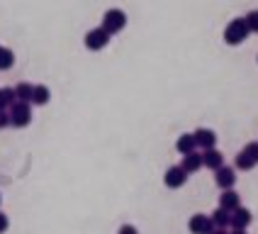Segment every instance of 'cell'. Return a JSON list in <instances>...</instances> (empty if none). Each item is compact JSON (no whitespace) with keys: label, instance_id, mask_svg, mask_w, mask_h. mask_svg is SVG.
Here are the masks:
<instances>
[{"label":"cell","instance_id":"26","mask_svg":"<svg viewBox=\"0 0 258 234\" xmlns=\"http://www.w3.org/2000/svg\"><path fill=\"white\" fill-rule=\"evenodd\" d=\"M231 234H246V229H234Z\"/></svg>","mask_w":258,"mask_h":234},{"label":"cell","instance_id":"20","mask_svg":"<svg viewBox=\"0 0 258 234\" xmlns=\"http://www.w3.org/2000/svg\"><path fill=\"white\" fill-rule=\"evenodd\" d=\"M244 20H246V25H248V29H251V32H258V10H251Z\"/></svg>","mask_w":258,"mask_h":234},{"label":"cell","instance_id":"1","mask_svg":"<svg viewBox=\"0 0 258 234\" xmlns=\"http://www.w3.org/2000/svg\"><path fill=\"white\" fill-rule=\"evenodd\" d=\"M124 27H127V13H124V10H119V8H110L107 13L102 15V29H105L110 37L119 34Z\"/></svg>","mask_w":258,"mask_h":234},{"label":"cell","instance_id":"11","mask_svg":"<svg viewBox=\"0 0 258 234\" xmlns=\"http://www.w3.org/2000/svg\"><path fill=\"white\" fill-rule=\"evenodd\" d=\"M180 168H183L187 176L198 173V171L202 168V154H198V151H190V154H185V156H183V161H180Z\"/></svg>","mask_w":258,"mask_h":234},{"label":"cell","instance_id":"7","mask_svg":"<svg viewBox=\"0 0 258 234\" xmlns=\"http://www.w3.org/2000/svg\"><path fill=\"white\" fill-rule=\"evenodd\" d=\"M192 139H195V146H200L202 151L205 149H215V144H217L215 130H207V127H200V130L192 132Z\"/></svg>","mask_w":258,"mask_h":234},{"label":"cell","instance_id":"21","mask_svg":"<svg viewBox=\"0 0 258 234\" xmlns=\"http://www.w3.org/2000/svg\"><path fill=\"white\" fill-rule=\"evenodd\" d=\"M244 151H246V154H248V156H251V159H253V161L258 163V142H248V144L244 146Z\"/></svg>","mask_w":258,"mask_h":234},{"label":"cell","instance_id":"12","mask_svg":"<svg viewBox=\"0 0 258 234\" xmlns=\"http://www.w3.org/2000/svg\"><path fill=\"white\" fill-rule=\"evenodd\" d=\"M239 205H241V200H239V193L234 188L224 190V193L219 195V207H224V210H229V212H234Z\"/></svg>","mask_w":258,"mask_h":234},{"label":"cell","instance_id":"9","mask_svg":"<svg viewBox=\"0 0 258 234\" xmlns=\"http://www.w3.org/2000/svg\"><path fill=\"white\" fill-rule=\"evenodd\" d=\"M215 181H217V186L222 190H229L234 188V183H236V173H234V168L231 166H219L215 171Z\"/></svg>","mask_w":258,"mask_h":234},{"label":"cell","instance_id":"17","mask_svg":"<svg viewBox=\"0 0 258 234\" xmlns=\"http://www.w3.org/2000/svg\"><path fill=\"white\" fill-rule=\"evenodd\" d=\"M256 166H258V163L251 159L248 154H246L244 149L236 154V168H239V171H251V168H256Z\"/></svg>","mask_w":258,"mask_h":234},{"label":"cell","instance_id":"10","mask_svg":"<svg viewBox=\"0 0 258 234\" xmlns=\"http://www.w3.org/2000/svg\"><path fill=\"white\" fill-rule=\"evenodd\" d=\"M202 166L210 168V171H217L219 166H224L222 151H217V149H205V151H202Z\"/></svg>","mask_w":258,"mask_h":234},{"label":"cell","instance_id":"2","mask_svg":"<svg viewBox=\"0 0 258 234\" xmlns=\"http://www.w3.org/2000/svg\"><path fill=\"white\" fill-rule=\"evenodd\" d=\"M248 34H251V29L246 25V20L244 17H236V20H231L229 25H227V29H224V42L229 44V46H239Z\"/></svg>","mask_w":258,"mask_h":234},{"label":"cell","instance_id":"13","mask_svg":"<svg viewBox=\"0 0 258 234\" xmlns=\"http://www.w3.org/2000/svg\"><path fill=\"white\" fill-rule=\"evenodd\" d=\"M210 219H212V224H215L217 229H227V227H229V219H231V212L224 210V207H217L215 212L210 215Z\"/></svg>","mask_w":258,"mask_h":234},{"label":"cell","instance_id":"5","mask_svg":"<svg viewBox=\"0 0 258 234\" xmlns=\"http://www.w3.org/2000/svg\"><path fill=\"white\" fill-rule=\"evenodd\" d=\"M185 181H187V173L180 168V166H171V168L166 171V176H163L166 188H171V190L183 188V186H185Z\"/></svg>","mask_w":258,"mask_h":234},{"label":"cell","instance_id":"22","mask_svg":"<svg viewBox=\"0 0 258 234\" xmlns=\"http://www.w3.org/2000/svg\"><path fill=\"white\" fill-rule=\"evenodd\" d=\"M117 234H139V232H137V227H134V224H122Z\"/></svg>","mask_w":258,"mask_h":234},{"label":"cell","instance_id":"3","mask_svg":"<svg viewBox=\"0 0 258 234\" xmlns=\"http://www.w3.org/2000/svg\"><path fill=\"white\" fill-rule=\"evenodd\" d=\"M8 110H10V112H8V117H10V125H13V127H17V130L27 127L29 122H32V105H29V102L15 100Z\"/></svg>","mask_w":258,"mask_h":234},{"label":"cell","instance_id":"19","mask_svg":"<svg viewBox=\"0 0 258 234\" xmlns=\"http://www.w3.org/2000/svg\"><path fill=\"white\" fill-rule=\"evenodd\" d=\"M15 102V90L13 88H0V110H8Z\"/></svg>","mask_w":258,"mask_h":234},{"label":"cell","instance_id":"16","mask_svg":"<svg viewBox=\"0 0 258 234\" xmlns=\"http://www.w3.org/2000/svg\"><path fill=\"white\" fill-rule=\"evenodd\" d=\"M32 83H17V86L13 88L15 90V100H20V102H29L32 100Z\"/></svg>","mask_w":258,"mask_h":234},{"label":"cell","instance_id":"18","mask_svg":"<svg viewBox=\"0 0 258 234\" xmlns=\"http://www.w3.org/2000/svg\"><path fill=\"white\" fill-rule=\"evenodd\" d=\"M13 64H15L13 49H8V46H0V71H8V69H13Z\"/></svg>","mask_w":258,"mask_h":234},{"label":"cell","instance_id":"15","mask_svg":"<svg viewBox=\"0 0 258 234\" xmlns=\"http://www.w3.org/2000/svg\"><path fill=\"white\" fill-rule=\"evenodd\" d=\"M175 149L185 156L190 151H195L198 146H195V139H192V134H183V137H178V142H175Z\"/></svg>","mask_w":258,"mask_h":234},{"label":"cell","instance_id":"14","mask_svg":"<svg viewBox=\"0 0 258 234\" xmlns=\"http://www.w3.org/2000/svg\"><path fill=\"white\" fill-rule=\"evenodd\" d=\"M49 98H51V90L46 86H34L32 88V100H29V105H46L49 102Z\"/></svg>","mask_w":258,"mask_h":234},{"label":"cell","instance_id":"4","mask_svg":"<svg viewBox=\"0 0 258 234\" xmlns=\"http://www.w3.org/2000/svg\"><path fill=\"white\" fill-rule=\"evenodd\" d=\"M107 44H110V34L102 27L90 29L86 34V49H90V51H102Z\"/></svg>","mask_w":258,"mask_h":234},{"label":"cell","instance_id":"8","mask_svg":"<svg viewBox=\"0 0 258 234\" xmlns=\"http://www.w3.org/2000/svg\"><path fill=\"white\" fill-rule=\"evenodd\" d=\"M187 227H190L192 234H212V229H215L212 219L207 217V215H192L190 222H187Z\"/></svg>","mask_w":258,"mask_h":234},{"label":"cell","instance_id":"24","mask_svg":"<svg viewBox=\"0 0 258 234\" xmlns=\"http://www.w3.org/2000/svg\"><path fill=\"white\" fill-rule=\"evenodd\" d=\"M8 227H10V219H8V215H3V212H0V234L8 232Z\"/></svg>","mask_w":258,"mask_h":234},{"label":"cell","instance_id":"23","mask_svg":"<svg viewBox=\"0 0 258 234\" xmlns=\"http://www.w3.org/2000/svg\"><path fill=\"white\" fill-rule=\"evenodd\" d=\"M5 127H10V117L5 110H0V130H5Z\"/></svg>","mask_w":258,"mask_h":234},{"label":"cell","instance_id":"25","mask_svg":"<svg viewBox=\"0 0 258 234\" xmlns=\"http://www.w3.org/2000/svg\"><path fill=\"white\" fill-rule=\"evenodd\" d=\"M212 234H229V232H227V229H217V227H215V229H212Z\"/></svg>","mask_w":258,"mask_h":234},{"label":"cell","instance_id":"6","mask_svg":"<svg viewBox=\"0 0 258 234\" xmlns=\"http://www.w3.org/2000/svg\"><path fill=\"white\" fill-rule=\"evenodd\" d=\"M253 222V215H251V210H246V207H236L234 212H231V219H229V227L231 229H248V224Z\"/></svg>","mask_w":258,"mask_h":234}]
</instances>
